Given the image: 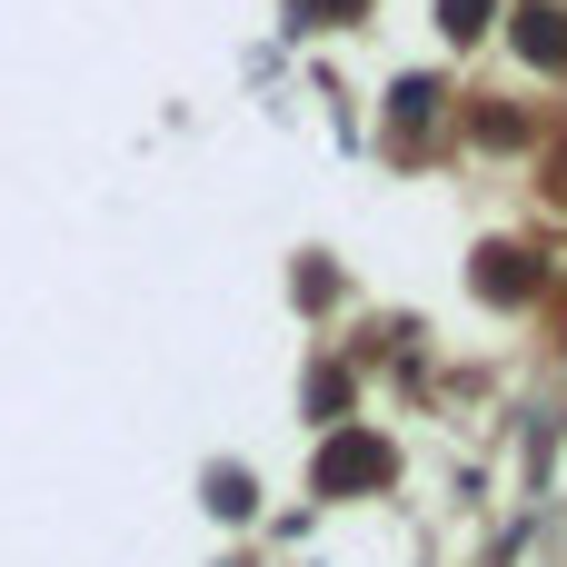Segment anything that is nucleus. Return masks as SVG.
I'll return each mask as SVG.
<instances>
[{
  "mask_svg": "<svg viewBox=\"0 0 567 567\" xmlns=\"http://www.w3.org/2000/svg\"><path fill=\"white\" fill-rule=\"evenodd\" d=\"M379 468H389V458L359 439V449H329V468H319V478H329V488H349V478H379Z\"/></svg>",
  "mask_w": 567,
  "mask_h": 567,
  "instance_id": "f257e3e1",
  "label": "nucleus"
},
{
  "mask_svg": "<svg viewBox=\"0 0 567 567\" xmlns=\"http://www.w3.org/2000/svg\"><path fill=\"white\" fill-rule=\"evenodd\" d=\"M518 40H528V60H567V30H558V10H528V30H518Z\"/></svg>",
  "mask_w": 567,
  "mask_h": 567,
  "instance_id": "f03ea898",
  "label": "nucleus"
},
{
  "mask_svg": "<svg viewBox=\"0 0 567 567\" xmlns=\"http://www.w3.org/2000/svg\"><path fill=\"white\" fill-rule=\"evenodd\" d=\"M488 20V0H449V30H478Z\"/></svg>",
  "mask_w": 567,
  "mask_h": 567,
  "instance_id": "7ed1b4c3",
  "label": "nucleus"
}]
</instances>
